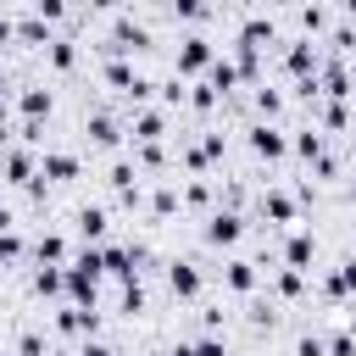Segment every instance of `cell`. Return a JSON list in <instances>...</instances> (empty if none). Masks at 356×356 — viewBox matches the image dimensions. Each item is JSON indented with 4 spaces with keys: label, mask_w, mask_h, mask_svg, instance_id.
<instances>
[{
    "label": "cell",
    "mask_w": 356,
    "mask_h": 356,
    "mask_svg": "<svg viewBox=\"0 0 356 356\" xmlns=\"http://www.w3.org/2000/svg\"><path fill=\"white\" fill-rule=\"evenodd\" d=\"M134 50H150V28H145L134 11H117V17H111V28H106L100 56H106V61H128Z\"/></svg>",
    "instance_id": "cell-1"
},
{
    "label": "cell",
    "mask_w": 356,
    "mask_h": 356,
    "mask_svg": "<svg viewBox=\"0 0 356 356\" xmlns=\"http://www.w3.org/2000/svg\"><path fill=\"white\" fill-rule=\"evenodd\" d=\"M211 61H217V44H211L206 33H184V39H178V78H184V83H189L195 72H206Z\"/></svg>",
    "instance_id": "cell-2"
},
{
    "label": "cell",
    "mask_w": 356,
    "mask_h": 356,
    "mask_svg": "<svg viewBox=\"0 0 356 356\" xmlns=\"http://www.w3.org/2000/svg\"><path fill=\"white\" fill-rule=\"evenodd\" d=\"M139 261H145V245H100V267L117 284H134L139 278Z\"/></svg>",
    "instance_id": "cell-3"
},
{
    "label": "cell",
    "mask_w": 356,
    "mask_h": 356,
    "mask_svg": "<svg viewBox=\"0 0 356 356\" xmlns=\"http://www.w3.org/2000/svg\"><path fill=\"white\" fill-rule=\"evenodd\" d=\"M317 61H323L317 39H306V33H300V39H289V50H284V72H289L295 83H300V78H312V72H317Z\"/></svg>",
    "instance_id": "cell-4"
},
{
    "label": "cell",
    "mask_w": 356,
    "mask_h": 356,
    "mask_svg": "<svg viewBox=\"0 0 356 356\" xmlns=\"http://www.w3.org/2000/svg\"><path fill=\"white\" fill-rule=\"evenodd\" d=\"M250 150L261 156V161H278V156H289V134L278 128V122H250Z\"/></svg>",
    "instance_id": "cell-5"
},
{
    "label": "cell",
    "mask_w": 356,
    "mask_h": 356,
    "mask_svg": "<svg viewBox=\"0 0 356 356\" xmlns=\"http://www.w3.org/2000/svg\"><path fill=\"white\" fill-rule=\"evenodd\" d=\"M0 167H6V184H22V189L39 178V156H33L28 145H6V150H0Z\"/></svg>",
    "instance_id": "cell-6"
},
{
    "label": "cell",
    "mask_w": 356,
    "mask_h": 356,
    "mask_svg": "<svg viewBox=\"0 0 356 356\" xmlns=\"http://www.w3.org/2000/svg\"><path fill=\"white\" fill-rule=\"evenodd\" d=\"M50 323H56V334H72V339H100V312H83V306H61Z\"/></svg>",
    "instance_id": "cell-7"
},
{
    "label": "cell",
    "mask_w": 356,
    "mask_h": 356,
    "mask_svg": "<svg viewBox=\"0 0 356 356\" xmlns=\"http://www.w3.org/2000/svg\"><path fill=\"white\" fill-rule=\"evenodd\" d=\"M128 134H134V145H161L167 139V111L161 106H139L134 122H128Z\"/></svg>",
    "instance_id": "cell-8"
},
{
    "label": "cell",
    "mask_w": 356,
    "mask_h": 356,
    "mask_svg": "<svg viewBox=\"0 0 356 356\" xmlns=\"http://www.w3.org/2000/svg\"><path fill=\"white\" fill-rule=\"evenodd\" d=\"M83 134H89V145H100V150H117L128 128H122L111 111H89V117H83Z\"/></svg>",
    "instance_id": "cell-9"
},
{
    "label": "cell",
    "mask_w": 356,
    "mask_h": 356,
    "mask_svg": "<svg viewBox=\"0 0 356 356\" xmlns=\"http://www.w3.org/2000/svg\"><path fill=\"white\" fill-rule=\"evenodd\" d=\"M239 234H245V217H239V211H222V206H217V211L206 217V245L222 250V245H239Z\"/></svg>",
    "instance_id": "cell-10"
},
{
    "label": "cell",
    "mask_w": 356,
    "mask_h": 356,
    "mask_svg": "<svg viewBox=\"0 0 356 356\" xmlns=\"http://www.w3.org/2000/svg\"><path fill=\"white\" fill-rule=\"evenodd\" d=\"M312 256H317V239H312V228H289V239H284V267H295V273H312Z\"/></svg>",
    "instance_id": "cell-11"
},
{
    "label": "cell",
    "mask_w": 356,
    "mask_h": 356,
    "mask_svg": "<svg viewBox=\"0 0 356 356\" xmlns=\"http://www.w3.org/2000/svg\"><path fill=\"white\" fill-rule=\"evenodd\" d=\"M39 178L44 184H72L78 178V156L72 150H44L39 156Z\"/></svg>",
    "instance_id": "cell-12"
},
{
    "label": "cell",
    "mask_w": 356,
    "mask_h": 356,
    "mask_svg": "<svg viewBox=\"0 0 356 356\" xmlns=\"http://www.w3.org/2000/svg\"><path fill=\"white\" fill-rule=\"evenodd\" d=\"M261 284V273H256V261H245V256H234V261H222V289L228 295H250Z\"/></svg>",
    "instance_id": "cell-13"
},
{
    "label": "cell",
    "mask_w": 356,
    "mask_h": 356,
    "mask_svg": "<svg viewBox=\"0 0 356 356\" xmlns=\"http://www.w3.org/2000/svg\"><path fill=\"white\" fill-rule=\"evenodd\" d=\"M200 284H206V278H200V267H195V261H172V267H167V289H172L178 300H195V295H200Z\"/></svg>",
    "instance_id": "cell-14"
},
{
    "label": "cell",
    "mask_w": 356,
    "mask_h": 356,
    "mask_svg": "<svg viewBox=\"0 0 356 356\" xmlns=\"http://www.w3.org/2000/svg\"><path fill=\"white\" fill-rule=\"evenodd\" d=\"M356 295V256H345L328 278H323V300H350Z\"/></svg>",
    "instance_id": "cell-15"
},
{
    "label": "cell",
    "mask_w": 356,
    "mask_h": 356,
    "mask_svg": "<svg viewBox=\"0 0 356 356\" xmlns=\"http://www.w3.org/2000/svg\"><path fill=\"white\" fill-rule=\"evenodd\" d=\"M50 106H56V100H50V89H39V83H28V89L17 95V111H22V122H39V128H44Z\"/></svg>",
    "instance_id": "cell-16"
},
{
    "label": "cell",
    "mask_w": 356,
    "mask_h": 356,
    "mask_svg": "<svg viewBox=\"0 0 356 356\" xmlns=\"http://www.w3.org/2000/svg\"><path fill=\"white\" fill-rule=\"evenodd\" d=\"M72 222H78V239H83V245H100V239H106V228H111L106 206H78V217H72Z\"/></svg>",
    "instance_id": "cell-17"
},
{
    "label": "cell",
    "mask_w": 356,
    "mask_h": 356,
    "mask_svg": "<svg viewBox=\"0 0 356 356\" xmlns=\"http://www.w3.org/2000/svg\"><path fill=\"white\" fill-rule=\"evenodd\" d=\"M100 78H106V89H117L122 100L134 95V83L145 78V72H134V61H100Z\"/></svg>",
    "instance_id": "cell-18"
},
{
    "label": "cell",
    "mask_w": 356,
    "mask_h": 356,
    "mask_svg": "<svg viewBox=\"0 0 356 356\" xmlns=\"http://www.w3.org/2000/svg\"><path fill=\"white\" fill-rule=\"evenodd\" d=\"M44 61H50L56 72H72V67H78V39H72V33H56L50 50H44Z\"/></svg>",
    "instance_id": "cell-19"
},
{
    "label": "cell",
    "mask_w": 356,
    "mask_h": 356,
    "mask_svg": "<svg viewBox=\"0 0 356 356\" xmlns=\"http://www.w3.org/2000/svg\"><path fill=\"white\" fill-rule=\"evenodd\" d=\"M261 217H273L278 228L295 222V195H284V189H261Z\"/></svg>",
    "instance_id": "cell-20"
},
{
    "label": "cell",
    "mask_w": 356,
    "mask_h": 356,
    "mask_svg": "<svg viewBox=\"0 0 356 356\" xmlns=\"http://www.w3.org/2000/svg\"><path fill=\"white\" fill-rule=\"evenodd\" d=\"M33 261L39 267H67V239L61 234H39L33 239Z\"/></svg>",
    "instance_id": "cell-21"
},
{
    "label": "cell",
    "mask_w": 356,
    "mask_h": 356,
    "mask_svg": "<svg viewBox=\"0 0 356 356\" xmlns=\"http://www.w3.org/2000/svg\"><path fill=\"white\" fill-rule=\"evenodd\" d=\"M33 295H39V300L67 295V267H33Z\"/></svg>",
    "instance_id": "cell-22"
},
{
    "label": "cell",
    "mask_w": 356,
    "mask_h": 356,
    "mask_svg": "<svg viewBox=\"0 0 356 356\" xmlns=\"http://www.w3.org/2000/svg\"><path fill=\"white\" fill-rule=\"evenodd\" d=\"M11 39H22V44H44V50H50V39H56V33H50V22H39V17L28 11V17H17Z\"/></svg>",
    "instance_id": "cell-23"
},
{
    "label": "cell",
    "mask_w": 356,
    "mask_h": 356,
    "mask_svg": "<svg viewBox=\"0 0 356 356\" xmlns=\"http://www.w3.org/2000/svg\"><path fill=\"white\" fill-rule=\"evenodd\" d=\"M206 83H211L217 95H234V89H239V67H234L228 56H217V61L206 67Z\"/></svg>",
    "instance_id": "cell-24"
},
{
    "label": "cell",
    "mask_w": 356,
    "mask_h": 356,
    "mask_svg": "<svg viewBox=\"0 0 356 356\" xmlns=\"http://www.w3.org/2000/svg\"><path fill=\"white\" fill-rule=\"evenodd\" d=\"M289 150H295L300 161H317V156L328 150V145H323V128H295V134H289Z\"/></svg>",
    "instance_id": "cell-25"
},
{
    "label": "cell",
    "mask_w": 356,
    "mask_h": 356,
    "mask_svg": "<svg viewBox=\"0 0 356 356\" xmlns=\"http://www.w3.org/2000/svg\"><path fill=\"white\" fill-rule=\"evenodd\" d=\"M317 122L334 134H350V106L345 100H317Z\"/></svg>",
    "instance_id": "cell-26"
},
{
    "label": "cell",
    "mask_w": 356,
    "mask_h": 356,
    "mask_svg": "<svg viewBox=\"0 0 356 356\" xmlns=\"http://www.w3.org/2000/svg\"><path fill=\"white\" fill-rule=\"evenodd\" d=\"M273 295H278V300H300V295H306V273L278 267V273H273Z\"/></svg>",
    "instance_id": "cell-27"
},
{
    "label": "cell",
    "mask_w": 356,
    "mask_h": 356,
    "mask_svg": "<svg viewBox=\"0 0 356 356\" xmlns=\"http://www.w3.org/2000/svg\"><path fill=\"white\" fill-rule=\"evenodd\" d=\"M167 356H228V345H222L217 334H206V339H178Z\"/></svg>",
    "instance_id": "cell-28"
},
{
    "label": "cell",
    "mask_w": 356,
    "mask_h": 356,
    "mask_svg": "<svg viewBox=\"0 0 356 356\" xmlns=\"http://www.w3.org/2000/svg\"><path fill=\"white\" fill-rule=\"evenodd\" d=\"M295 17H300V28H306V39H317V33L334 28V11H328V6H300Z\"/></svg>",
    "instance_id": "cell-29"
},
{
    "label": "cell",
    "mask_w": 356,
    "mask_h": 356,
    "mask_svg": "<svg viewBox=\"0 0 356 356\" xmlns=\"http://www.w3.org/2000/svg\"><path fill=\"white\" fill-rule=\"evenodd\" d=\"M267 39H273V17H250V22L239 28V39H234V44H250V50H261Z\"/></svg>",
    "instance_id": "cell-30"
},
{
    "label": "cell",
    "mask_w": 356,
    "mask_h": 356,
    "mask_svg": "<svg viewBox=\"0 0 356 356\" xmlns=\"http://www.w3.org/2000/svg\"><path fill=\"white\" fill-rule=\"evenodd\" d=\"M256 111H261V122L284 117V95H278V89H267V83H256Z\"/></svg>",
    "instance_id": "cell-31"
},
{
    "label": "cell",
    "mask_w": 356,
    "mask_h": 356,
    "mask_svg": "<svg viewBox=\"0 0 356 356\" xmlns=\"http://www.w3.org/2000/svg\"><path fill=\"white\" fill-rule=\"evenodd\" d=\"M134 167H139V172H161V167H167V150H161V145H134Z\"/></svg>",
    "instance_id": "cell-32"
},
{
    "label": "cell",
    "mask_w": 356,
    "mask_h": 356,
    "mask_svg": "<svg viewBox=\"0 0 356 356\" xmlns=\"http://www.w3.org/2000/svg\"><path fill=\"white\" fill-rule=\"evenodd\" d=\"M178 211V184H156V195H150V217H172Z\"/></svg>",
    "instance_id": "cell-33"
},
{
    "label": "cell",
    "mask_w": 356,
    "mask_h": 356,
    "mask_svg": "<svg viewBox=\"0 0 356 356\" xmlns=\"http://www.w3.org/2000/svg\"><path fill=\"white\" fill-rule=\"evenodd\" d=\"M117 312H122V317H139V312H145V284H139V278H134V284H122Z\"/></svg>",
    "instance_id": "cell-34"
},
{
    "label": "cell",
    "mask_w": 356,
    "mask_h": 356,
    "mask_svg": "<svg viewBox=\"0 0 356 356\" xmlns=\"http://www.w3.org/2000/svg\"><path fill=\"white\" fill-rule=\"evenodd\" d=\"M217 100H222V95H217V89H211V83H189V100H184V106H189V111H200V117H206V111H211V106H217Z\"/></svg>",
    "instance_id": "cell-35"
},
{
    "label": "cell",
    "mask_w": 356,
    "mask_h": 356,
    "mask_svg": "<svg viewBox=\"0 0 356 356\" xmlns=\"http://www.w3.org/2000/svg\"><path fill=\"white\" fill-rule=\"evenodd\" d=\"M178 206H211V184H206V178H189V184L178 189Z\"/></svg>",
    "instance_id": "cell-36"
},
{
    "label": "cell",
    "mask_w": 356,
    "mask_h": 356,
    "mask_svg": "<svg viewBox=\"0 0 356 356\" xmlns=\"http://www.w3.org/2000/svg\"><path fill=\"white\" fill-rule=\"evenodd\" d=\"M22 256H28V245H22V234H17V228H0V261L11 267V261H22Z\"/></svg>",
    "instance_id": "cell-37"
},
{
    "label": "cell",
    "mask_w": 356,
    "mask_h": 356,
    "mask_svg": "<svg viewBox=\"0 0 356 356\" xmlns=\"http://www.w3.org/2000/svg\"><path fill=\"white\" fill-rule=\"evenodd\" d=\"M17 356H50L44 334H39V328H22V334H17Z\"/></svg>",
    "instance_id": "cell-38"
},
{
    "label": "cell",
    "mask_w": 356,
    "mask_h": 356,
    "mask_svg": "<svg viewBox=\"0 0 356 356\" xmlns=\"http://www.w3.org/2000/svg\"><path fill=\"white\" fill-rule=\"evenodd\" d=\"M184 100H189V83H184V78L172 72V78L161 83V111H167V106H184Z\"/></svg>",
    "instance_id": "cell-39"
},
{
    "label": "cell",
    "mask_w": 356,
    "mask_h": 356,
    "mask_svg": "<svg viewBox=\"0 0 356 356\" xmlns=\"http://www.w3.org/2000/svg\"><path fill=\"white\" fill-rule=\"evenodd\" d=\"M172 17H184V22H206V17H211V6H200V0H178V6H172Z\"/></svg>",
    "instance_id": "cell-40"
},
{
    "label": "cell",
    "mask_w": 356,
    "mask_h": 356,
    "mask_svg": "<svg viewBox=\"0 0 356 356\" xmlns=\"http://www.w3.org/2000/svg\"><path fill=\"white\" fill-rule=\"evenodd\" d=\"M295 356H328V339H317V334H300V339H295Z\"/></svg>",
    "instance_id": "cell-41"
},
{
    "label": "cell",
    "mask_w": 356,
    "mask_h": 356,
    "mask_svg": "<svg viewBox=\"0 0 356 356\" xmlns=\"http://www.w3.org/2000/svg\"><path fill=\"white\" fill-rule=\"evenodd\" d=\"M328 356H356V334H350V328H339V334L328 339Z\"/></svg>",
    "instance_id": "cell-42"
},
{
    "label": "cell",
    "mask_w": 356,
    "mask_h": 356,
    "mask_svg": "<svg viewBox=\"0 0 356 356\" xmlns=\"http://www.w3.org/2000/svg\"><path fill=\"white\" fill-rule=\"evenodd\" d=\"M78 356H117V350H111L106 339H83V345H78Z\"/></svg>",
    "instance_id": "cell-43"
},
{
    "label": "cell",
    "mask_w": 356,
    "mask_h": 356,
    "mask_svg": "<svg viewBox=\"0 0 356 356\" xmlns=\"http://www.w3.org/2000/svg\"><path fill=\"white\" fill-rule=\"evenodd\" d=\"M312 167H317V178H334V172H339V161H334V156H328V150H323V156H317V161H312Z\"/></svg>",
    "instance_id": "cell-44"
},
{
    "label": "cell",
    "mask_w": 356,
    "mask_h": 356,
    "mask_svg": "<svg viewBox=\"0 0 356 356\" xmlns=\"http://www.w3.org/2000/svg\"><path fill=\"white\" fill-rule=\"evenodd\" d=\"M11 145V117H6V100H0V150Z\"/></svg>",
    "instance_id": "cell-45"
},
{
    "label": "cell",
    "mask_w": 356,
    "mask_h": 356,
    "mask_svg": "<svg viewBox=\"0 0 356 356\" xmlns=\"http://www.w3.org/2000/svg\"><path fill=\"white\" fill-rule=\"evenodd\" d=\"M0 100H6V67H0Z\"/></svg>",
    "instance_id": "cell-46"
},
{
    "label": "cell",
    "mask_w": 356,
    "mask_h": 356,
    "mask_svg": "<svg viewBox=\"0 0 356 356\" xmlns=\"http://www.w3.org/2000/svg\"><path fill=\"white\" fill-rule=\"evenodd\" d=\"M350 156H356V128H350Z\"/></svg>",
    "instance_id": "cell-47"
},
{
    "label": "cell",
    "mask_w": 356,
    "mask_h": 356,
    "mask_svg": "<svg viewBox=\"0 0 356 356\" xmlns=\"http://www.w3.org/2000/svg\"><path fill=\"white\" fill-rule=\"evenodd\" d=\"M50 356H78V350H50Z\"/></svg>",
    "instance_id": "cell-48"
},
{
    "label": "cell",
    "mask_w": 356,
    "mask_h": 356,
    "mask_svg": "<svg viewBox=\"0 0 356 356\" xmlns=\"http://www.w3.org/2000/svg\"><path fill=\"white\" fill-rule=\"evenodd\" d=\"M350 200H356V184H350Z\"/></svg>",
    "instance_id": "cell-49"
},
{
    "label": "cell",
    "mask_w": 356,
    "mask_h": 356,
    "mask_svg": "<svg viewBox=\"0 0 356 356\" xmlns=\"http://www.w3.org/2000/svg\"><path fill=\"white\" fill-rule=\"evenodd\" d=\"M350 128H356V111H350Z\"/></svg>",
    "instance_id": "cell-50"
},
{
    "label": "cell",
    "mask_w": 356,
    "mask_h": 356,
    "mask_svg": "<svg viewBox=\"0 0 356 356\" xmlns=\"http://www.w3.org/2000/svg\"><path fill=\"white\" fill-rule=\"evenodd\" d=\"M0 312H6V300H0Z\"/></svg>",
    "instance_id": "cell-51"
},
{
    "label": "cell",
    "mask_w": 356,
    "mask_h": 356,
    "mask_svg": "<svg viewBox=\"0 0 356 356\" xmlns=\"http://www.w3.org/2000/svg\"><path fill=\"white\" fill-rule=\"evenodd\" d=\"M0 356H6V350H0Z\"/></svg>",
    "instance_id": "cell-52"
}]
</instances>
